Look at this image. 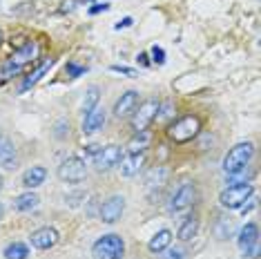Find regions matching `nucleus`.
I'll use <instances>...</instances> for the list:
<instances>
[{
    "label": "nucleus",
    "mask_w": 261,
    "mask_h": 259,
    "mask_svg": "<svg viewBox=\"0 0 261 259\" xmlns=\"http://www.w3.org/2000/svg\"><path fill=\"white\" fill-rule=\"evenodd\" d=\"M36 56H38V43L36 40H29V43L20 45L18 49H16L14 54L3 63V67H0V76H3V79H14V76H18L22 72L25 65L36 61Z\"/></svg>",
    "instance_id": "f257e3e1"
},
{
    "label": "nucleus",
    "mask_w": 261,
    "mask_h": 259,
    "mask_svg": "<svg viewBox=\"0 0 261 259\" xmlns=\"http://www.w3.org/2000/svg\"><path fill=\"white\" fill-rule=\"evenodd\" d=\"M201 134V119L197 114H186V116H179L176 121L170 123L168 127V137L170 141H174V143H190L192 139H197Z\"/></svg>",
    "instance_id": "f03ea898"
},
{
    "label": "nucleus",
    "mask_w": 261,
    "mask_h": 259,
    "mask_svg": "<svg viewBox=\"0 0 261 259\" xmlns=\"http://www.w3.org/2000/svg\"><path fill=\"white\" fill-rule=\"evenodd\" d=\"M92 257L94 259H123L125 257V241L116 232L103 235V237H98L92 244Z\"/></svg>",
    "instance_id": "7ed1b4c3"
},
{
    "label": "nucleus",
    "mask_w": 261,
    "mask_h": 259,
    "mask_svg": "<svg viewBox=\"0 0 261 259\" xmlns=\"http://www.w3.org/2000/svg\"><path fill=\"white\" fill-rule=\"evenodd\" d=\"M252 157H254V145L250 143V141H241V143L232 145L223 157V163H221L223 172L230 174V172H237V170L250 166Z\"/></svg>",
    "instance_id": "20e7f679"
},
{
    "label": "nucleus",
    "mask_w": 261,
    "mask_h": 259,
    "mask_svg": "<svg viewBox=\"0 0 261 259\" xmlns=\"http://www.w3.org/2000/svg\"><path fill=\"white\" fill-rule=\"evenodd\" d=\"M254 194L252 184H239V186H225L219 194V203L225 210H239L243 203Z\"/></svg>",
    "instance_id": "39448f33"
},
{
    "label": "nucleus",
    "mask_w": 261,
    "mask_h": 259,
    "mask_svg": "<svg viewBox=\"0 0 261 259\" xmlns=\"http://www.w3.org/2000/svg\"><path fill=\"white\" fill-rule=\"evenodd\" d=\"M56 174H58V179H61V181H65V184H81V181H85V176H87L85 159L67 157L61 166H58Z\"/></svg>",
    "instance_id": "423d86ee"
},
{
    "label": "nucleus",
    "mask_w": 261,
    "mask_h": 259,
    "mask_svg": "<svg viewBox=\"0 0 261 259\" xmlns=\"http://www.w3.org/2000/svg\"><path fill=\"white\" fill-rule=\"evenodd\" d=\"M159 103L156 98H147V101L139 103L136 110L132 112V130L134 132H141V130H147L152 125V121L156 119L159 114Z\"/></svg>",
    "instance_id": "0eeeda50"
},
{
    "label": "nucleus",
    "mask_w": 261,
    "mask_h": 259,
    "mask_svg": "<svg viewBox=\"0 0 261 259\" xmlns=\"http://www.w3.org/2000/svg\"><path fill=\"white\" fill-rule=\"evenodd\" d=\"M197 201V186L192 181H183V184L176 188V192L172 194L170 199V213H183V210L192 208V203Z\"/></svg>",
    "instance_id": "6e6552de"
},
{
    "label": "nucleus",
    "mask_w": 261,
    "mask_h": 259,
    "mask_svg": "<svg viewBox=\"0 0 261 259\" xmlns=\"http://www.w3.org/2000/svg\"><path fill=\"white\" fill-rule=\"evenodd\" d=\"M121 157H123V148H121V145H114V143L100 145L98 152L94 154V166H96L98 172H108V170L118 166Z\"/></svg>",
    "instance_id": "1a4fd4ad"
},
{
    "label": "nucleus",
    "mask_w": 261,
    "mask_h": 259,
    "mask_svg": "<svg viewBox=\"0 0 261 259\" xmlns=\"http://www.w3.org/2000/svg\"><path fill=\"white\" fill-rule=\"evenodd\" d=\"M123 213H125V197L123 194H112L110 199H105L100 203L98 217L103 223H116L123 217Z\"/></svg>",
    "instance_id": "9d476101"
},
{
    "label": "nucleus",
    "mask_w": 261,
    "mask_h": 259,
    "mask_svg": "<svg viewBox=\"0 0 261 259\" xmlns=\"http://www.w3.org/2000/svg\"><path fill=\"white\" fill-rule=\"evenodd\" d=\"M58 241H61V232H58L54 226H43V228H38V230H34L29 235V244L38 250L54 248Z\"/></svg>",
    "instance_id": "9b49d317"
},
{
    "label": "nucleus",
    "mask_w": 261,
    "mask_h": 259,
    "mask_svg": "<svg viewBox=\"0 0 261 259\" xmlns=\"http://www.w3.org/2000/svg\"><path fill=\"white\" fill-rule=\"evenodd\" d=\"M105 121H108V114H105V108L96 105L92 112H87L83 116V134H96L103 130Z\"/></svg>",
    "instance_id": "f8f14e48"
},
{
    "label": "nucleus",
    "mask_w": 261,
    "mask_h": 259,
    "mask_svg": "<svg viewBox=\"0 0 261 259\" xmlns=\"http://www.w3.org/2000/svg\"><path fill=\"white\" fill-rule=\"evenodd\" d=\"M139 105V92L136 90H127L125 94H121V98H116L114 103V116L116 119H125V116H132V112Z\"/></svg>",
    "instance_id": "ddd939ff"
},
{
    "label": "nucleus",
    "mask_w": 261,
    "mask_h": 259,
    "mask_svg": "<svg viewBox=\"0 0 261 259\" xmlns=\"http://www.w3.org/2000/svg\"><path fill=\"white\" fill-rule=\"evenodd\" d=\"M145 166V152H139V154H134V152H129L127 157H121V161H118V170H121L123 176H136L143 170Z\"/></svg>",
    "instance_id": "4468645a"
},
{
    "label": "nucleus",
    "mask_w": 261,
    "mask_h": 259,
    "mask_svg": "<svg viewBox=\"0 0 261 259\" xmlns=\"http://www.w3.org/2000/svg\"><path fill=\"white\" fill-rule=\"evenodd\" d=\"M0 166L5 170H16L18 168V152L9 137H0Z\"/></svg>",
    "instance_id": "2eb2a0df"
},
{
    "label": "nucleus",
    "mask_w": 261,
    "mask_h": 259,
    "mask_svg": "<svg viewBox=\"0 0 261 259\" xmlns=\"http://www.w3.org/2000/svg\"><path fill=\"white\" fill-rule=\"evenodd\" d=\"M47 181V168L45 166H32L25 170V174H22V186L27 188V190H36Z\"/></svg>",
    "instance_id": "dca6fc26"
},
{
    "label": "nucleus",
    "mask_w": 261,
    "mask_h": 259,
    "mask_svg": "<svg viewBox=\"0 0 261 259\" xmlns=\"http://www.w3.org/2000/svg\"><path fill=\"white\" fill-rule=\"evenodd\" d=\"M168 246H172V230L170 228H161V230L154 232L152 239L147 241V250H150L152 255H161Z\"/></svg>",
    "instance_id": "f3484780"
},
{
    "label": "nucleus",
    "mask_w": 261,
    "mask_h": 259,
    "mask_svg": "<svg viewBox=\"0 0 261 259\" xmlns=\"http://www.w3.org/2000/svg\"><path fill=\"white\" fill-rule=\"evenodd\" d=\"M199 226H201V221H199L197 215L186 217V219H183V223L179 226V230H176V239L183 241V244H186V241H192V239L199 235Z\"/></svg>",
    "instance_id": "a211bd4d"
},
{
    "label": "nucleus",
    "mask_w": 261,
    "mask_h": 259,
    "mask_svg": "<svg viewBox=\"0 0 261 259\" xmlns=\"http://www.w3.org/2000/svg\"><path fill=\"white\" fill-rule=\"evenodd\" d=\"M259 239V226L254 221H248L246 226H241L239 237H237V244H239V250L243 252L246 248H250L254 241Z\"/></svg>",
    "instance_id": "6ab92c4d"
},
{
    "label": "nucleus",
    "mask_w": 261,
    "mask_h": 259,
    "mask_svg": "<svg viewBox=\"0 0 261 259\" xmlns=\"http://www.w3.org/2000/svg\"><path fill=\"white\" fill-rule=\"evenodd\" d=\"M152 143V132L150 130H141V132H134V137L127 141V152H134V154H139V152H145L150 148Z\"/></svg>",
    "instance_id": "aec40b11"
},
{
    "label": "nucleus",
    "mask_w": 261,
    "mask_h": 259,
    "mask_svg": "<svg viewBox=\"0 0 261 259\" xmlns=\"http://www.w3.org/2000/svg\"><path fill=\"white\" fill-rule=\"evenodd\" d=\"M51 65H54V58H45V61L38 65V69H36V72H32L29 76H25V81H22V85H20V94H22V92H27L29 87H34V85H36L38 81L43 79V76H45L47 72H49V67H51Z\"/></svg>",
    "instance_id": "412c9836"
},
{
    "label": "nucleus",
    "mask_w": 261,
    "mask_h": 259,
    "mask_svg": "<svg viewBox=\"0 0 261 259\" xmlns=\"http://www.w3.org/2000/svg\"><path fill=\"white\" fill-rule=\"evenodd\" d=\"M38 203H40V197L34 190H27L14 199V208L18 210V213H29V210L38 208Z\"/></svg>",
    "instance_id": "4be33fe9"
},
{
    "label": "nucleus",
    "mask_w": 261,
    "mask_h": 259,
    "mask_svg": "<svg viewBox=\"0 0 261 259\" xmlns=\"http://www.w3.org/2000/svg\"><path fill=\"white\" fill-rule=\"evenodd\" d=\"M29 246L22 244V241H11V244L5 246L3 250V257L5 259H29Z\"/></svg>",
    "instance_id": "5701e85b"
},
{
    "label": "nucleus",
    "mask_w": 261,
    "mask_h": 259,
    "mask_svg": "<svg viewBox=\"0 0 261 259\" xmlns=\"http://www.w3.org/2000/svg\"><path fill=\"white\" fill-rule=\"evenodd\" d=\"M252 179V170L250 166L237 170V172H230L228 176H225V186H239V184H250Z\"/></svg>",
    "instance_id": "b1692460"
},
{
    "label": "nucleus",
    "mask_w": 261,
    "mask_h": 259,
    "mask_svg": "<svg viewBox=\"0 0 261 259\" xmlns=\"http://www.w3.org/2000/svg\"><path fill=\"white\" fill-rule=\"evenodd\" d=\"M98 98H100V90L98 85H90L85 92V101H83V114H87V112H92L94 108L98 105Z\"/></svg>",
    "instance_id": "393cba45"
},
{
    "label": "nucleus",
    "mask_w": 261,
    "mask_h": 259,
    "mask_svg": "<svg viewBox=\"0 0 261 259\" xmlns=\"http://www.w3.org/2000/svg\"><path fill=\"white\" fill-rule=\"evenodd\" d=\"M215 235H217V239H230L232 237V221L219 217L217 226H215Z\"/></svg>",
    "instance_id": "a878e982"
},
{
    "label": "nucleus",
    "mask_w": 261,
    "mask_h": 259,
    "mask_svg": "<svg viewBox=\"0 0 261 259\" xmlns=\"http://www.w3.org/2000/svg\"><path fill=\"white\" fill-rule=\"evenodd\" d=\"M65 72H67L69 79H79V76H83L87 72V67H85V65H76L74 61H69L67 67H65Z\"/></svg>",
    "instance_id": "bb28decb"
},
{
    "label": "nucleus",
    "mask_w": 261,
    "mask_h": 259,
    "mask_svg": "<svg viewBox=\"0 0 261 259\" xmlns=\"http://www.w3.org/2000/svg\"><path fill=\"white\" fill-rule=\"evenodd\" d=\"M112 72L114 74H123V76H127V79H136L139 76V72H136L134 67H127V65H112Z\"/></svg>",
    "instance_id": "cd10ccee"
},
{
    "label": "nucleus",
    "mask_w": 261,
    "mask_h": 259,
    "mask_svg": "<svg viewBox=\"0 0 261 259\" xmlns=\"http://www.w3.org/2000/svg\"><path fill=\"white\" fill-rule=\"evenodd\" d=\"M150 56H152V63H156V65H165V49H163L161 45H152Z\"/></svg>",
    "instance_id": "c85d7f7f"
},
{
    "label": "nucleus",
    "mask_w": 261,
    "mask_h": 259,
    "mask_svg": "<svg viewBox=\"0 0 261 259\" xmlns=\"http://www.w3.org/2000/svg\"><path fill=\"white\" fill-rule=\"evenodd\" d=\"M163 252H165L163 259H186V250L179 248V246H174V248H172V246H168V248H165Z\"/></svg>",
    "instance_id": "c756f323"
},
{
    "label": "nucleus",
    "mask_w": 261,
    "mask_h": 259,
    "mask_svg": "<svg viewBox=\"0 0 261 259\" xmlns=\"http://www.w3.org/2000/svg\"><path fill=\"white\" fill-rule=\"evenodd\" d=\"M69 134V123L67 121H58L56 123V130H54V137L56 139H65Z\"/></svg>",
    "instance_id": "7c9ffc66"
},
{
    "label": "nucleus",
    "mask_w": 261,
    "mask_h": 259,
    "mask_svg": "<svg viewBox=\"0 0 261 259\" xmlns=\"http://www.w3.org/2000/svg\"><path fill=\"white\" fill-rule=\"evenodd\" d=\"M259 252H261V246H259V239H257L250 248L243 250V257H246V259H259Z\"/></svg>",
    "instance_id": "2f4dec72"
},
{
    "label": "nucleus",
    "mask_w": 261,
    "mask_h": 259,
    "mask_svg": "<svg viewBox=\"0 0 261 259\" xmlns=\"http://www.w3.org/2000/svg\"><path fill=\"white\" fill-rule=\"evenodd\" d=\"M108 9H110V3H96V5H92V7L87 9V14L98 16V14H103V11H108Z\"/></svg>",
    "instance_id": "473e14b6"
},
{
    "label": "nucleus",
    "mask_w": 261,
    "mask_h": 259,
    "mask_svg": "<svg viewBox=\"0 0 261 259\" xmlns=\"http://www.w3.org/2000/svg\"><path fill=\"white\" fill-rule=\"evenodd\" d=\"M76 5H81L79 0H65L63 7H61V11H63V14H67V11H74V9H76Z\"/></svg>",
    "instance_id": "72a5a7b5"
},
{
    "label": "nucleus",
    "mask_w": 261,
    "mask_h": 259,
    "mask_svg": "<svg viewBox=\"0 0 261 259\" xmlns=\"http://www.w3.org/2000/svg\"><path fill=\"white\" fill-rule=\"evenodd\" d=\"M132 16H125V18H123V20H118L116 22V25H114V29H125V27H132Z\"/></svg>",
    "instance_id": "f704fd0d"
},
{
    "label": "nucleus",
    "mask_w": 261,
    "mask_h": 259,
    "mask_svg": "<svg viewBox=\"0 0 261 259\" xmlns=\"http://www.w3.org/2000/svg\"><path fill=\"white\" fill-rule=\"evenodd\" d=\"M139 65H143V67H150V65H152L150 54H147V51H141V54H139Z\"/></svg>",
    "instance_id": "c9c22d12"
},
{
    "label": "nucleus",
    "mask_w": 261,
    "mask_h": 259,
    "mask_svg": "<svg viewBox=\"0 0 261 259\" xmlns=\"http://www.w3.org/2000/svg\"><path fill=\"white\" fill-rule=\"evenodd\" d=\"M3 217H5V205L0 203V219H3Z\"/></svg>",
    "instance_id": "e433bc0d"
},
{
    "label": "nucleus",
    "mask_w": 261,
    "mask_h": 259,
    "mask_svg": "<svg viewBox=\"0 0 261 259\" xmlns=\"http://www.w3.org/2000/svg\"><path fill=\"white\" fill-rule=\"evenodd\" d=\"M3 186H5V179H3V174H0V190H3Z\"/></svg>",
    "instance_id": "4c0bfd02"
},
{
    "label": "nucleus",
    "mask_w": 261,
    "mask_h": 259,
    "mask_svg": "<svg viewBox=\"0 0 261 259\" xmlns=\"http://www.w3.org/2000/svg\"><path fill=\"white\" fill-rule=\"evenodd\" d=\"M3 40H5V36H3V29H0V45H3Z\"/></svg>",
    "instance_id": "58836bf2"
},
{
    "label": "nucleus",
    "mask_w": 261,
    "mask_h": 259,
    "mask_svg": "<svg viewBox=\"0 0 261 259\" xmlns=\"http://www.w3.org/2000/svg\"><path fill=\"white\" fill-rule=\"evenodd\" d=\"M0 137H3V134H0Z\"/></svg>",
    "instance_id": "ea45409f"
}]
</instances>
